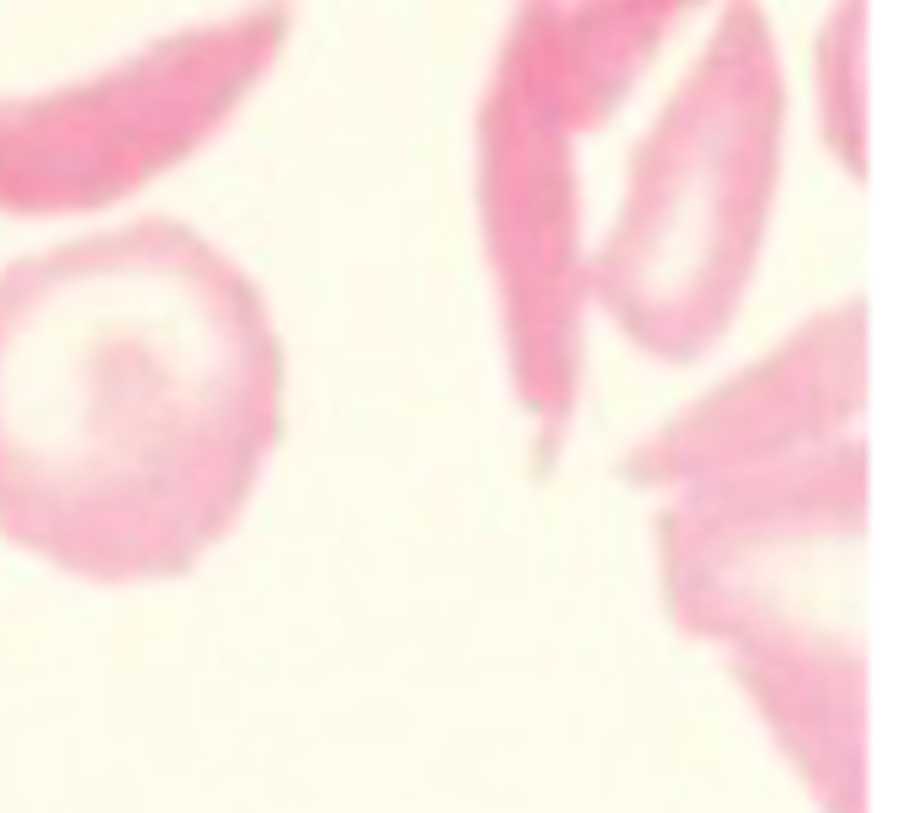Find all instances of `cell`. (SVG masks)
Instances as JSON below:
<instances>
[{
    "label": "cell",
    "instance_id": "6da1fadb",
    "mask_svg": "<svg viewBox=\"0 0 903 813\" xmlns=\"http://www.w3.org/2000/svg\"><path fill=\"white\" fill-rule=\"evenodd\" d=\"M255 277L149 213L0 266V537L91 585L176 580L282 442Z\"/></svg>",
    "mask_w": 903,
    "mask_h": 813
},
{
    "label": "cell",
    "instance_id": "7a4b0ae2",
    "mask_svg": "<svg viewBox=\"0 0 903 813\" xmlns=\"http://www.w3.org/2000/svg\"><path fill=\"white\" fill-rule=\"evenodd\" d=\"M861 442L686 484L659 527L664 596L739 681L829 813H861Z\"/></svg>",
    "mask_w": 903,
    "mask_h": 813
},
{
    "label": "cell",
    "instance_id": "3957f363",
    "mask_svg": "<svg viewBox=\"0 0 903 813\" xmlns=\"http://www.w3.org/2000/svg\"><path fill=\"white\" fill-rule=\"evenodd\" d=\"M781 128L771 22L760 0H728L638 139L622 208L585 261V293L633 346L691 362L739 314L776 202Z\"/></svg>",
    "mask_w": 903,
    "mask_h": 813
},
{
    "label": "cell",
    "instance_id": "277c9868",
    "mask_svg": "<svg viewBox=\"0 0 903 813\" xmlns=\"http://www.w3.org/2000/svg\"><path fill=\"white\" fill-rule=\"evenodd\" d=\"M293 32V0H245L117 64L0 96V208L75 213L170 171L255 91Z\"/></svg>",
    "mask_w": 903,
    "mask_h": 813
},
{
    "label": "cell",
    "instance_id": "5b68a950",
    "mask_svg": "<svg viewBox=\"0 0 903 813\" xmlns=\"http://www.w3.org/2000/svg\"><path fill=\"white\" fill-rule=\"evenodd\" d=\"M866 319L861 298L824 309L771 357L712 388L670 420L649 447L633 452V479L643 484H702L718 473L781 463V457L845 442L861 410Z\"/></svg>",
    "mask_w": 903,
    "mask_h": 813
},
{
    "label": "cell",
    "instance_id": "8992f818",
    "mask_svg": "<svg viewBox=\"0 0 903 813\" xmlns=\"http://www.w3.org/2000/svg\"><path fill=\"white\" fill-rule=\"evenodd\" d=\"M696 0H516L494 75L569 139H585L638 86L664 32Z\"/></svg>",
    "mask_w": 903,
    "mask_h": 813
},
{
    "label": "cell",
    "instance_id": "52a82bcc",
    "mask_svg": "<svg viewBox=\"0 0 903 813\" xmlns=\"http://www.w3.org/2000/svg\"><path fill=\"white\" fill-rule=\"evenodd\" d=\"M861 54H866V0H834L819 32V123H824L834 160L850 176H861V160H866Z\"/></svg>",
    "mask_w": 903,
    "mask_h": 813
}]
</instances>
